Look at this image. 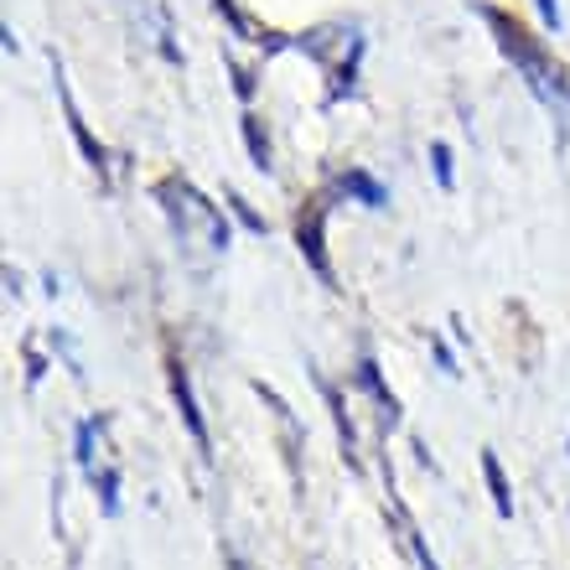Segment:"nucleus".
Returning a JSON list of instances; mask_svg holds the SVG:
<instances>
[{
	"mask_svg": "<svg viewBox=\"0 0 570 570\" xmlns=\"http://www.w3.org/2000/svg\"><path fill=\"white\" fill-rule=\"evenodd\" d=\"M488 27L498 31V47H503V52H509L513 62H519V73H524V83L534 94H540L544 105H556V99H570V89H566V78H560V68H550V58H544L540 47L529 42V31L519 27V21H509V16L503 11H493V6H488Z\"/></svg>",
	"mask_w": 570,
	"mask_h": 570,
	"instance_id": "nucleus-1",
	"label": "nucleus"
},
{
	"mask_svg": "<svg viewBox=\"0 0 570 570\" xmlns=\"http://www.w3.org/2000/svg\"><path fill=\"white\" fill-rule=\"evenodd\" d=\"M171 400H177V415L193 435V446L203 451V462H213V435H208V421H203V410H197V394H193V374L171 358Z\"/></svg>",
	"mask_w": 570,
	"mask_h": 570,
	"instance_id": "nucleus-2",
	"label": "nucleus"
},
{
	"mask_svg": "<svg viewBox=\"0 0 570 570\" xmlns=\"http://www.w3.org/2000/svg\"><path fill=\"white\" fill-rule=\"evenodd\" d=\"M322 218H327V213L322 208H306L296 218V244H301V259H306V265H312L316 271V281L322 285H332L337 281V275H332V259H327V244H322Z\"/></svg>",
	"mask_w": 570,
	"mask_h": 570,
	"instance_id": "nucleus-3",
	"label": "nucleus"
},
{
	"mask_svg": "<svg viewBox=\"0 0 570 570\" xmlns=\"http://www.w3.org/2000/svg\"><path fill=\"white\" fill-rule=\"evenodd\" d=\"M58 62V58H52ZM58 99H62V115H68V130H73V140H78V150H83V161L94 166V171H105V146L89 136V125H83V115H78V105H73V89H68V78H62V68H58Z\"/></svg>",
	"mask_w": 570,
	"mask_h": 570,
	"instance_id": "nucleus-4",
	"label": "nucleus"
},
{
	"mask_svg": "<svg viewBox=\"0 0 570 570\" xmlns=\"http://www.w3.org/2000/svg\"><path fill=\"white\" fill-rule=\"evenodd\" d=\"M343 193L358 197L363 208H390V187H384L379 177H368L363 166H347V171H343Z\"/></svg>",
	"mask_w": 570,
	"mask_h": 570,
	"instance_id": "nucleus-5",
	"label": "nucleus"
},
{
	"mask_svg": "<svg viewBox=\"0 0 570 570\" xmlns=\"http://www.w3.org/2000/svg\"><path fill=\"white\" fill-rule=\"evenodd\" d=\"M358 384H363L368 394H374V405L384 410V421H390V425L400 421V400H394V390L384 384V374H379V363H374V358H358Z\"/></svg>",
	"mask_w": 570,
	"mask_h": 570,
	"instance_id": "nucleus-6",
	"label": "nucleus"
},
{
	"mask_svg": "<svg viewBox=\"0 0 570 570\" xmlns=\"http://www.w3.org/2000/svg\"><path fill=\"white\" fill-rule=\"evenodd\" d=\"M482 478H488V493H493L498 519H513V488H509V478H503L498 451H482Z\"/></svg>",
	"mask_w": 570,
	"mask_h": 570,
	"instance_id": "nucleus-7",
	"label": "nucleus"
},
{
	"mask_svg": "<svg viewBox=\"0 0 570 570\" xmlns=\"http://www.w3.org/2000/svg\"><path fill=\"white\" fill-rule=\"evenodd\" d=\"M239 130H244V146H249V166H255V171H271V136H265V125H259V115H249V109H244L239 115Z\"/></svg>",
	"mask_w": 570,
	"mask_h": 570,
	"instance_id": "nucleus-8",
	"label": "nucleus"
},
{
	"mask_svg": "<svg viewBox=\"0 0 570 570\" xmlns=\"http://www.w3.org/2000/svg\"><path fill=\"white\" fill-rule=\"evenodd\" d=\"M94 493H99V509H105V519H115L120 513V472L115 466H99V472H89Z\"/></svg>",
	"mask_w": 570,
	"mask_h": 570,
	"instance_id": "nucleus-9",
	"label": "nucleus"
},
{
	"mask_svg": "<svg viewBox=\"0 0 570 570\" xmlns=\"http://www.w3.org/2000/svg\"><path fill=\"white\" fill-rule=\"evenodd\" d=\"M431 171L441 181V193H456V171H451V146L446 140H431Z\"/></svg>",
	"mask_w": 570,
	"mask_h": 570,
	"instance_id": "nucleus-10",
	"label": "nucleus"
},
{
	"mask_svg": "<svg viewBox=\"0 0 570 570\" xmlns=\"http://www.w3.org/2000/svg\"><path fill=\"white\" fill-rule=\"evenodd\" d=\"M94 431H99V421H78V431H73V456L83 472H99L94 466Z\"/></svg>",
	"mask_w": 570,
	"mask_h": 570,
	"instance_id": "nucleus-11",
	"label": "nucleus"
},
{
	"mask_svg": "<svg viewBox=\"0 0 570 570\" xmlns=\"http://www.w3.org/2000/svg\"><path fill=\"white\" fill-rule=\"evenodd\" d=\"M228 208L239 213V224H244V228H249V234H265V218H259V213H255V208H249V203H244V197H239V193H228Z\"/></svg>",
	"mask_w": 570,
	"mask_h": 570,
	"instance_id": "nucleus-12",
	"label": "nucleus"
},
{
	"mask_svg": "<svg viewBox=\"0 0 570 570\" xmlns=\"http://www.w3.org/2000/svg\"><path fill=\"white\" fill-rule=\"evenodd\" d=\"M213 6H218V16H224V21L239 31V37H249V21L239 16V6H234V0H213Z\"/></svg>",
	"mask_w": 570,
	"mask_h": 570,
	"instance_id": "nucleus-13",
	"label": "nucleus"
},
{
	"mask_svg": "<svg viewBox=\"0 0 570 570\" xmlns=\"http://www.w3.org/2000/svg\"><path fill=\"white\" fill-rule=\"evenodd\" d=\"M534 11H540L544 31H560V6H556V0H534Z\"/></svg>",
	"mask_w": 570,
	"mask_h": 570,
	"instance_id": "nucleus-14",
	"label": "nucleus"
},
{
	"mask_svg": "<svg viewBox=\"0 0 570 570\" xmlns=\"http://www.w3.org/2000/svg\"><path fill=\"white\" fill-rule=\"evenodd\" d=\"M435 363H441V374H462V368H456V353H451V347L446 343H441V337H435Z\"/></svg>",
	"mask_w": 570,
	"mask_h": 570,
	"instance_id": "nucleus-15",
	"label": "nucleus"
},
{
	"mask_svg": "<svg viewBox=\"0 0 570 570\" xmlns=\"http://www.w3.org/2000/svg\"><path fill=\"white\" fill-rule=\"evenodd\" d=\"M234 89H239V99H244V105H249V99H255V78L244 73L239 62H234Z\"/></svg>",
	"mask_w": 570,
	"mask_h": 570,
	"instance_id": "nucleus-16",
	"label": "nucleus"
},
{
	"mask_svg": "<svg viewBox=\"0 0 570 570\" xmlns=\"http://www.w3.org/2000/svg\"><path fill=\"white\" fill-rule=\"evenodd\" d=\"M410 544H415V560H421V570H441V566H435V556H431V550H425V540H421V534H410Z\"/></svg>",
	"mask_w": 570,
	"mask_h": 570,
	"instance_id": "nucleus-17",
	"label": "nucleus"
},
{
	"mask_svg": "<svg viewBox=\"0 0 570 570\" xmlns=\"http://www.w3.org/2000/svg\"><path fill=\"white\" fill-rule=\"evenodd\" d=\"M228 570H244V560H234V556H228Z\"/></svg>",
	"mask_w": 570,
	"mask_h": 570,
	"instance_id": "nucleus-18",
	"label": "nucleus"
}]
</instances>
